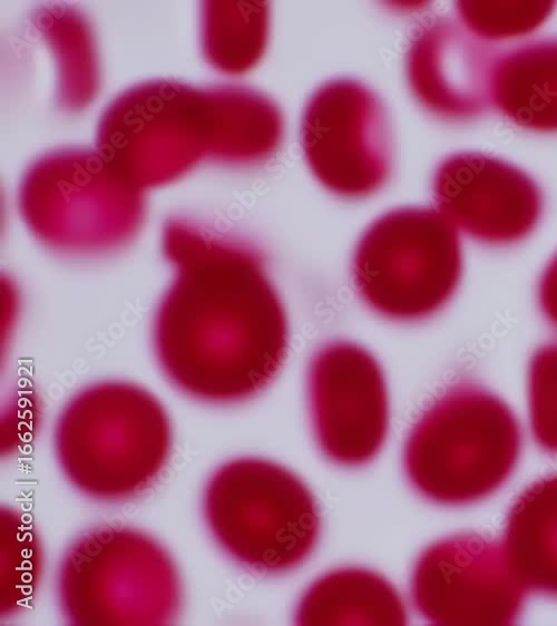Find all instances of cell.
<instances>
[{
    "mask_svg": "<svg viewBox=\"0 0 557 626\" xmlns=\"http://www.w3.org/2000/svg\"><path fill=\"white\" fill-rule=\"evenodd\" d=\"M490 98L516 125L557 130V39L510 50L496 61Z\"/></svg>",
    "mask_w": 557,
    "mask_h": 626,
    "instance_id": "14",
    "label": "cell"
},
{
    "mask_svg": "<svg viewBox=\"0 0 557 626\" xmlns=\"http://www.w3.org/2000/svg\"><path fill=\"white\" fill-rule=\"evenodd\" d=\"M511 409L471 383L449 387L410 430L403 468L412 488L442 506H466L496 492L521 451Z\"/></svg>",
    "mask_w": 557,
    "mask_h": 626,
    "instance_id": "3",
    "label": "cell"
},
{
    "mask_svg": "<svg viewBox=\"0 0 557 626\" xmlns=\"http://www.w3.org/2000/svg\"><path fill=\"white\" fill-rule=\"evenodd\" d=\"M438 212L481 243L507 245L528 236L543 208L536 183L515 166L480 153L443 159L432 184Z\"/></svg>",
    "mask_w": 557,
    "mask_h": 626,
    "instance_id": "10",
    "label": "cell"
},
{
    "mask_svg": "<svg viewBox=\"0 0 557 626\" xmlns=\"http://www.w3.org/2000/svg\"><path fill=\"white\" fill-rule=\"evenodd\" d=\"M208 20V48L214 62L229 74L251 69L264 53L270 25L267 2L215 3Z\"/></svg>",
    "mask_w": 557,
    "mask_h": 626,
    "instance_id": "15",
    "label": "cell"
},
{
    "mask_svg": "<svg viewBox=\"0 0 557 626\" xmlns=\"http://www.w3.org/2000/svg\"><path fill=\"white\" fill-rule=\"evenodd\" d=\"M478 39L447 19L426 25L412 39L407 56L409 85L432 114L467 119L479 115L491 100L496 62Z\"/></svg>",
    "mask_w": 557,
    "mask_h": 626,
    "instance_id": "11",
    "label": "cell"
},
{
    "mask_svg": "<svg viewBox=\"0 0 557 626\" xmlns=\"http://www.w3.org/2000/svg\"><path fill=\"white\" fill-rule=\"evenodd\" d=\"M311 423L322 453L344 467L375 458L389 428L382 369L362 346L334 341L312 356L307 373Z\"/></svg>",
    "mask_w": 557,
    "mask_h": 626,
    "instance_id": "9",
    "label": "cell"
},
{
    "mask_svg": "<svg viewBox=\"0 0 557 626\" xmlns=\"http://www.w3.org/2000/svg\"><path fill=\"white\" fill-rule=\"evenodd\" d=\"M462 254L455 227L438 212L401 207L378 217L359 239L355 288L375 313L417 321L441 310L456 292Z\"/></svg>",
    "mask_w": 557,
    "mask_h": 626,
    "instance_id": "6",
    "label": "cell"
},
{
    "mask_svg": "<svg viewBox=\"0 0 557 626\" xmlns=\"http://www.w3.org/2000/svg\"><path fill=\"white\" fill-rule=\"evenodd\" d=\"M203 513L216 544L262 575L300 567L319 540L313 495L293 472L270 460L237 458L218 467L203 493Z\"/></svg>",
    "mask_w": 557,
    "mask_h": 626,
    "instance_id": "4",
    "label": "cell"
},
{
    "mask_svg": "<svg viewBox=\"0 0 557 626\" xmlns=\"http://www.w3.org/2000/svg\"><path fill=\"white\" fill-rule=\"evenodd\" d=\"M297 625H405L408 612L397 588L382 575L361 567L331 570L304 591Z\"/></svg>",
    "mask_w": 557,
    "mask_h": 626,
    "instance_id": "12",
    "label": "cell"
},
{
    "mask_svg": "<svg viewBox=\"0 0 557 626\" xmlns=\"http://www.w3.org/2000/svg\"><path fill=\"white\" fill-rule=\"evenodd\" d=\"M550 2H458L463 27L482 39L522 36L539 27L553 10Z\"/></svg>",
    "mask_w": 557,
    "mask_h": 626,
    "instance_id": "17",
    "label": "cell"
},
{
    "mask_svg": "<svg viewBox=\"0 0 557 626\" xmlns=\"http://www.w3.org/2000/svg\"><path fill=\"white\" fill-rule=\"evenodd\" d=\"M538 300L543 314L557 329V253L541 274Z\"/></svg>",
    "mask_w": 557,
    "mask_h": 626,
    "instance_id": "19",
    "label": "cell"
},
{
    "mask_svg": "<svg viewBox=\"0 0 557 626\" xmlns=\"http://www.w3.org/2000/svg\"><path fill=\"white\" fill-rule=\"evenodd\" d=\"M165 408L146 389L123 381L92 384L61 410L53 444L67 480L101 501L134 498L150 488L172 451Z\"/></svg>",
    "mask_w": 557,
    "mask_h": 626,
    "instance_id": "2",
    "label": "cell"
},
{
    "mask_svg": "<svg viewBox=\"0 0 557 626\" xmlns=\"http://www.w3.org/2000/svg\"><path fill=\"white\" fill-rule=\"evenodd\" d=\"M410 591L427 622L479 626L516 623L526 594L502 544L472 532L427 547L413 567Z\"/></svg>",
    "mask_w": 557,
    "mask_h": 626,
    "instance_id": "8",
    "label": "cell"
},
{
    "mask_svg": "<svg viewBox=\"0 0 557 626\" xmlns=\"http://www.w3.org/2000/svg\"><path fill=\"white\" fill-rule=\"evenodd\" d=\"M164 250L176 270L153 327L164 375L203 402L254 398L289 349L286 313L261 254L180 223L167 227Z\"/></svg>",
    "mask_w": 557,
    "mask_h": 626,
    "instance_id": "1",
    "label": "cell"
},
{
    "mask_svg": "<svg viewBox=\"0 0 557 626\" xmlns=\"http://www.w3.org/2000/svg\"><path fill=\"white\" fill-rule=\"evenodd\" d=\"M1 615L27 607L33 598L42 571V551L30 520L11 508L0 511Z\"/></svg>",
    "mask_w": 557,
    "mask_h": 626,
    "instance_id": "16",
    "label": "cell"
},
{
    "mask_svg": "<svg viewBox=\"0 0 557 626\" xmlns=\"http://www.w3.org/2000/svg\"><path fill=\"white\" fill-rule=\"evenodd\" d=\"M501 544L526 591L557 598V473L532 482L515 499Z\"/></svg>",
    "mask_w": 557,
    "mask_h": 626,
    "instance_id": "13",
    "label": "cell"
},
{
    "mask_svg": "<svg viewBox=\"0 0 557 626\" xmlns=\"http://www.w3.org/2000/svg\"><path fill=\"white\" fill-rule=\"evenodd\" d=\"M58 597L74 625H168L180 613L172 556L147 534L105 526L79 537L59 567Z\"/></svg>",
    "mask_w": 557,
    "mask_h": 626,
    "instance_id": "5",
    "label": "cell"
},
{
    "mask_svg": "<svg viewBox=\"0 0 557 626\" xmlns=\"http://www.w3.org/2000/svg\"><path fill=\"white\" fill-rule=\"evenodd\" d=\"M528 410L535 442L557 454V342L543 345L530 360Z\"/></svg>",
    "mask_w": 557,
    "mask_h": 626,
    "instance_id": "18",
    "label": "cell"
},
{
    "mask_svg": "<svg viewBox=\"0 0 557 626\" xmlns=\"http://www.w3.org/2000/svg\"><path fill=\"white\" fill-rule=\"evenodd\" d=\"M301 146L315 178L335 195L365 197L391 169V133L378 96L352 79L319 87L301 120Z\"/></svg>",
    "mask_w": 557,
    "mask_h": 626,
    "instance_id": "7",
    "label": "cell"
}]
</instances>
